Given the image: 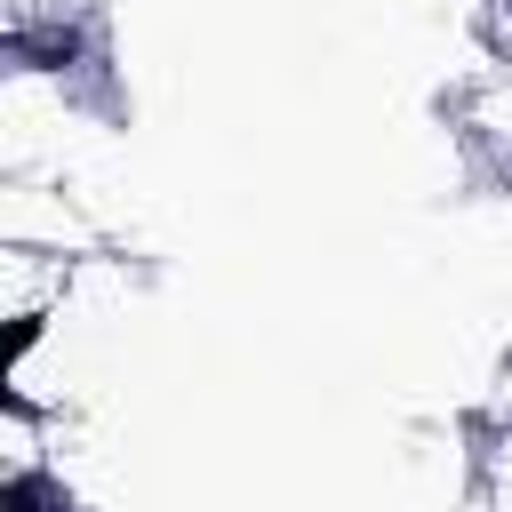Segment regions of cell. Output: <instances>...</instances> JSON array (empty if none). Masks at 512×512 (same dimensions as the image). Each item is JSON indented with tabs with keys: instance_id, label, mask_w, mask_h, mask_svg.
Instances as JSON below:
<instances>
[{
	"instance_id": "6da1fadb",
	"label": "cell",
	"mask_w": 512,
	"mask_h": 512,
	"mask_svg": "<svg viewBox=\"0 0 512 512\" xmlns=\"http://www.w3.org/2000/svg\"><path fill=\"white\" fill-rule=\"evenodd\" d=\"M0 512H64V496L48 480H8L0 488Z\"/></svg>"
}]
</instances>
